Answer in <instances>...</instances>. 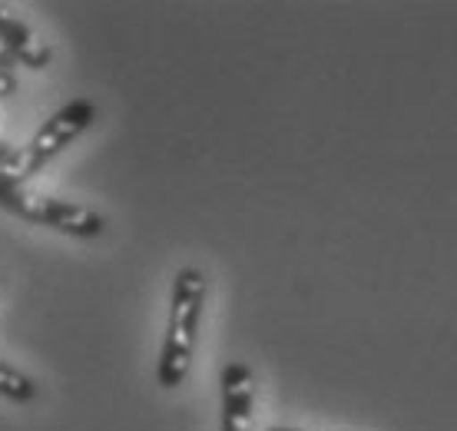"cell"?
<instances>
[{"mask_svg":"<svg viewBox=\"0 0 457 431\" xmlns=\"http://www.w3.org/2000/svg\"><path fill=\"white\" fill-rule=\"evenodd\" d=\"M203 306H206V275L195 266H186L172 279L170 322H166V339H162L160 365H156V382L166 392L183 385L189 368H193Z\"/></svg>","mask_w":457,"mask_h":431,"instance_id":"1","label":"cell"},{"mask_svg":"<svg viewBox=\"0 0 457 431\" xmlns=\"http://www.w3.org/2000/svg\"><path fill=\"white\" fill-rule=\"evenodd\" d=\"M0 206L7 213L27 219V223L57 229V232H67V236H77V239L104 236L106 229V219L96 209H90V206L54 199V196L34 193V190H13V193H7L0 199Z\"/></svg>","mask_w":457,"mask_h":431,"instance_id":"2","label":"cell"},{"mask_svg":"<svg viewBox=\"0 0 457 431\" xmlns=\"http://www.w3.org/2000/svg\"><path fill=\"white\" fill-rule=\"evenodd\" d=\"M93 120H96V106L90 100H70L67 106H60L57 114L37 130L34 139L27 143V153L44 170L50 159L57 156V153H63L73 139L80 137L83 130H90Z\"/></svg>","mask_w":457,"mask_h":431,"instance_id":"3","label":"cell"},{"mask_svg":"<svg viewBox=\"0 0 457 431\" xmlns=\"http://www.w3.org/2000/svg\"><path fill=\"white\" fill-rule=\"evenodd\" d=\"M255 425V375L249 365L222 368V431H252Z\"/></svg>","mask_w":457,"mask_h":431,"instance_id":"4","label":"cell"},{"mask_svg":"<svg viewBox=\"0 0 457 431\" xmlns=\"http://www.w3.org/2000/svg\"><path fill=\"white\" fill-rule=\"evenodd\" d=\"M0 44L11 50V57L17 63L30 70H44L54 60V50L37 37L30 23H23L17 13H11L7 4H0Z\"/></svg>","mask_w":457,"mask_h":431,"instance_id":"5","label":"cell"},{"mask_svg":"<svg viewBox=\"0 0 457 431\" xmlns=\"http://www.w3.org/2000/svg\"><path fill=\"white\" fill-rule=\"evenodd\" d=\"M0 395L7 398V401H17V405L34 401V395H37L34 378H27L21 368H13L11 362L0 359Z\"/></svg>","mask_w":457,"mask_h":431,"instance_id":"6","label":"cell"},{"mask_svg":"<svg viewBox=\"0 0 457 431\" xmlns=\"http://www.w3.org/2000/svg\"><path fill=\"white\" fill-rule=\"evenodd\" d=\"M17 93V77L11 70H0V97H13Z\"/></svg>","mask_w":457,"mask_h":431,"instance_id":"7","label":"cell"},{"mask_svg":"<svg viewBox=\"0 0 457 431\" xmlns=\"http://www.w3.org/2000/svg\"><path fill=\"white\" fill-rule=\"evenodd\" d=\"M13 67H17V60L11 57V50H7V46L0 44V70H11L13 73Z\"/></svg>","mask_w":457,"mask_h":431,"instance_id":"8","label":"cell"},{"mask_svg":"<svg viewBox=\"0 0 457 431\" xmlns=\"http://www.w3.org/2000/svg\"><path fill=\"white\" fill-rule=\"evenodd\" d=\"M11 149H13V147H7V143H4V139H0V159L7 156V153H11Z\"/></svg>","mask_w":457,"mask_h":431,"instance_id":"9","label":"cell"},{"mask_svg":"<svg viewBox=\"0 0 457 431\" xmlns=\"http://www.w3.org/2000/svg\"><path fill=\"white\" fill-rule=\"evenodd\" d=\"M265 431H302V428H286V425H275V428H265Z\"/></svg>","mask_w":457,"mask_h":431,"instance_id":"10","label":"cell"}]
</instances>
